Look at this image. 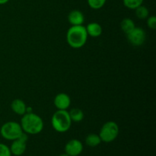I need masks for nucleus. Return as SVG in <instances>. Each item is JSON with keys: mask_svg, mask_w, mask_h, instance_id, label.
I'll return each mask as SVG.
<instances>
[{"mask_svg": "<svg viewBox=\"0 0 156 156\" xmlns=\"http://www.w3.org/2000/svg\"><path fill=\"white\" fill-rule=\"evenodd\" d=\"M72 121L81 122L84 118V113L80 108H74L69 112Z\"/></svg>", "mask_w": 156, "mask_h": 156, "instance_id": "15", "label": "nucleus"}, {"mask_svg": "<svg viewBox=\"0 0 156 156\" xmlns=\"http://www.w3.org/2000/svg\"><path fill=\"white\" fill-rule=\"evenodd\" d=\"M9 0H0V5H4L9 2Z\"/></svg>", "mask_w": 156, "mask_h": 156, "instance_id": "21", "label": "nucleus"}, {"mask_svg": "<svg viewBox=\"0 0 156 156\" xmlns=\"http://www.w3.org/2000/svg\"><path fill=\"white\" fill-rule=\"evenodd\" d=\"M144 0H123L125 7L129 9H136L137 7L143 5Z\"/></svg>", "mask_w": 156, "mask_h": 156, "instance_id": "17", "label": "nucleus"}, {"mask_svg": "<svg viewBox=\"0 0 156 156\" xmlns=\"http://www.w3.org/2000/svg\"><path fill=\"white\" fill-rule=\"evenodd\" d=\"M147 19V25L149 28L152 30H155L156 29V17L152 15V16L148 17Z\"/></svg>", "mask_w": 156, "mask_h": 156, "instance_id": "20", "label": "nucleus"}, {"mask_svg": "<svg viewBox=\"0 0 156 156\" xmlns=\"http://www.w3.org/2000/svg\"><path fill=\"white\" fill-rule=\"evenodd\" d=\"M119 132L120 129L117 123L114 121H108L102 126L99 136L101 142L111 143L117 139L119 135Z\"/></svg>", "mask_w": 156, "mask_h": 156, "instance_id": "5", "label": "nucleus"}, {"mask_svg": "<svg viewBox=\"0 0 156 156\" xmlns=\"http://www.w3.org/2000/svg\"><path fill=\"white\" fill-rule=\"evenodd\" d=\"M23 130L21 124L15 121H9L5 123L0 129V134L6 140H17L22 133Z\"/></svg>", "mask_w": 156, "mask_h": 156, "instance_id": "4", "label": "nucleus"}, {"mask_svg": "<svg viewBox=\"0 0 156 156\" xmlns=\"http://www.w3.org/2000/svg\"><path fill=\"white\" fill-rule=\"evenodd\" d=\"M128 41L134 47H140L144 44L146 41V32L141 27H135L133 30L127 34Z\"/></svg>", "mask_w": 156, "mask_h": 156, "instance_id": "6", "label": "nucleus"}, {"mask_svg": "<svg viewBox=\"0 0 156 156\" xmlns=\"http://www.w3.org/2000/svg\"><path fill=\"white\" fill-rule=\"evenodd\" d=\"M71 105V99L66 93H59L54 98V105L58 110H67Z\"/></svg>", "mask_w": 156, "mask_h": 156, "instance_id": "8", "label": "nucleus"}, {"mask_svg": "<svg viewBox=\"0 0 156 156\" xmlns=\"http://www.w3.org/2000/svg\"><path fill=\"white\" fill-rule=\"evenodd\" d=\"M83 151V145L79 140H69L65 146V152L69 156H78Z\"/></svg>", "mask_w": 156, "mask_h": 156, "instance_id": "7", "label": "nucleus"}, {"mask_svg": "<svg viewBox=\"0 0 156 156\" xmlns=\"http://www.w3.org/2000/svg\"><path fill=\"white\" fill-rule=\"evenodd\" d=\"M88 36L91 37H100L102 34V27L101 24L96 22H91L85 27Z\"/></svg>", "mask_w": 156, "mask_h": 156, "instance_id": "11", "label": "nucleus"}, {"mask_svg": "<svg viewBox=\"0 0 156 156\" xmlns=\"http://www.w3.org/2000/svg\"><path fill=\"white\" fill-rule=\"evenodd\" d=\"M135 14L136 16L137 17L140 19H146V18L149 17V9L146 7V6L141 5L140 6L137 7L136 9H135Z\"/></svg>", "mask_w": 156, "mask_h": 156, "instance_id": "16", "label": "nucleus"}, {"mask_svg": "<svg viewBox=\"0 0 156 156\" xmlns=\"http://www.w3.org/2000/svg\"><path fill=\"white\" fill-rule=\"evenodd\" d=\"M27 147V143L22 141V140L17 139L13 140V143H12L10 147V151L12 152V155L15 156H20L24 153Z\"/></svg>", "mask_w": 156, "mask_h": 156, "instance_id": "9", "label": "nucleus"}, {"mask_svg": "<svg viewBox=\"0 0 156 156\" xmlns=\"http://www.w3.org/2000/svg\"><path fill=\"white\" fill-rule=\"evenodd\" d=\"M11 108L12 110L17 114L18 115L23 116L26 113V106L25 103L21 99H15L11 104Z\"/></svg>", "mask_w": 156, "mask_h": 156, "instance_id": "12", "label": "nucleus"}, {"mask_svg": "<svg viewBox=\"0 0 156 156\" xmlns=\"http://www.w3.org/2000/svg\"><path fill=\"white\" fill-rule=\"evenodd\" d=\"M101 143V140L98 134L91 133L87 136V137L85 138V143L87 146H90V147H96L100 145Z\"/></svg>", "mask_w": 156, "mask_h": 156, "instance_id": "14", "label": "nucleus"}, {"mask_svg": "<svg viewBox=\"0 0 156 156\" xmlns=\"http://www.w3.org/2000/svg\"><path fill=\"white\" fill-rule=\"evenodd\" d=\"M21 126L23 132L30 135L40 133L44 129L42 118L34 113H26L21 120Z\"/></svg>", "mask_w": 156, "mask_h": 156, "instance_id": "1", "label": "nucleus"}, {"mask_svg": "<svg viewBox=\"0 0 156 156\" xmlns=\"http://www.w3.org/2000/svg\"><path fill=\"white\" fill-rule=\"evenodd\" d=\"M68 21L72 26L82 25L85 21V17L81 11L73 10L69 14Z\"/></svg>", "mask_w": 156, "mask_h": 156, "instance_id": "10", "label": "nucleus"}, {"mask_svg": "<svg viewBox=\"0 0 156 156\" xmlns=\"http://www.w3.org/2000/svg\"><path fill=\"white\" fill-rule=\"evenodd\" d=\"M0 156H12L10 148L3 143H0Z\"/></svg>", "mask_w": 156, "mask_h": 156, "instance_id": "19", "label": "nucleus"}, {"mask_svg": "<svg viewBox=\"0 0 156 156\" xmlns=\"http://www.w3.org/2000/svg\"><path fill=\"white\" fill-rule=\"evenodd\" d=\"M72 120L66 110H58L51 119L53 128L59 133L67 132L72 126Z\"/></svg>", "mask_w": 156, "mask_h": 156, "instance_id": "3", "label": "nucleus"}, {"mask_svg": "<svg viewBox=\"0 0 156 156\" xmlns=\"http://www.w3.org/2000/svg\"><path fill=\"white\" fill-rule=\"evenodd\" d=\"M90 8L92 9H100L106 3L107 0H87Z\"/></svg>", "mask_w": 156, "mask_h": 156, "instance_id": "18", "label": "nucleus"}, {"mask_svg": "<svg viewBox=\"0 0 156 156\" xmlns=\"http://www.w3.org/2000/svg\"><path fill=\"white\" fill-rule=\"evenodd\" d=\"M136 25L134 21H133L131 18H123L122 20L121 23H120V27H121V30L124 32L126 34H129V32L132 30H133L135 28Z\"/></svg>", "mask_w": 156, "mask_h": 156, "instance_id": "13", "label": "nucleus"}, {"mask_svg": "<svg viewBox=\"0 0 156 156\" xmlns=\"http://www.w3.org/2000/svg\"><path fill=\"white\" fill-rule=\"evenodd\" d=\"M59 156H69V155H67L66 153H64V154H62V155H60Z\"/></svg>", "mask_w": 156, "mask_h": 156, "instance_id": "22", "label": "nucleus"}, {"mask_svg": "<svg viewBox=\"0 0 156 156\" xmlns=\"http://www.w3.org/2000/svg\"><path fill=\"white\" fill-rule=\"evenodd\" d=\"M88 33L83 25L72 26L67 30L66 41L69 45L74 49L83 47L88 40Z\"/></svg>", "mask_w": 156, "mask_h": 156, "instance_id": "2", "label": "nucleus"}]
</instances>
